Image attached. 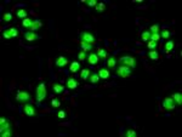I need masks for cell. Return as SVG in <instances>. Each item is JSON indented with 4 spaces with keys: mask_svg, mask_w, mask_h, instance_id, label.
Returning a JSON list of instances; mask_svg holds the SVG:
<instances>
[{
    "mask_svg": "<svg viewBox=\"0 0 182 137\" xmlns=\"http://www.w3.org/2000/svg\"><path fill=\"white\" fill-rule=\"evenodd\" d=\"M47 95V90H46V86H45L44 82H40L38 85V88L35 90V96H37V101L38 102H41L44 101L45 97Z\"/></svg>",
    "mask_w": 182,
    "mask_h": 137,
    "instance_id": "cell-1",
    "label": "cell"
},
{
    "mask_svg": "<svg viewBox=\"0 0 182 137\" xmlns=\"http://www.w3.org/2000/svg\"><path fill=\"white\" fill-rule=\"evenodd\" d=\"M119 61L123 63V66L130 67V68H135L136 67V60L134 58L133 56H124Z\"/></svg>",
    "mask_w": 182,
    "mask_h": 137,
    "instance_id": "cell-2",
    "label": "cell"
},
{
    "mask_svg": "<svg viewBox=\"0 0 182 137\" xmlns=\"http://www.w3.org/2000/svg\"><path fill=\"white\" fill-rule=\"evenodd\" d=\"M117 74L121 78H127L130 74H131V69H130V67L120 66L118 69H117Z\"/></svg>",
    "mask_w": 182,
    "mask_h": 137,
    "instance_id": "cell-3",
    "label": "cell"
},
{
    "mask_svg": "<svg viewBox=\"0 0 182 137\" xmlns=\"http://www.w3.org/2000/svg\"><path fill=\"white\" fill-rule=\"evenodd\" d=\"M81 40H83L84 43H86V44H91V45L95 44L94 34L89 33V32H84V33H81Z\"/></svg>",
    "mask_w": 182,
    "mask_h": 137,
    "instance_id": "cell-4",
    "label": "cell"
},
{
    "mask_svg": "<svg viewBox=\"0 0 182 137\" xmlns=\"http://www.w3.org/2000/svg\"><path fill=\"white\" fill-rule=\"evenodd\" d=\"M163 107L168 110L175 109V102H174L172 97H166V98L163 101Z\"/></svg>",
    "mask_w": 182,
    "mask_h": 137,
    "instance_id": "cell-5",
    "label": "cell"
},
{
    "mask_svg": "<svg viewBox=\"0 0 182 137\" xmlns=\"http://www.w3.org/2000/svg\"><path fill=\"white\" fill-rule=\"evenodd\" d=\"M29 93L27 91H18L16 95V99L18 102H27L28 99H29Z\"/></svg>",
    "mask_w": 182,
    "mask_h": 137,
    "instance_id": "cell-6",
    "label": "cell"
},
{
    "mask_svg": "<svg viewBox=\"0 0 182 137\" xmlns=\"http://www.w3.org/2000/svg\"><path fill=\"white\" fill-rule=\"evenodd\" d=\"M24 113H26V115H28V116H34V115L37 114L35 108H34L32 104H26V106H24Z\"/></svg>",
    "mask_w": 182,
    "mask_h": 137,
    "instance_id": "cell-7",
    "label": "cell"
},
{
    "mask_svg": "<svg viewBox=\"0 0 182 137\" xmlns=\"http://www.w3.org/2000/svg\"><path fill=\"white\" fill-rule=\"evenodd\" d=\"M24 38H26L27 41H35L39 38V35L35 32H27V33L24 34Z\"/></svg>",
    "mask_w": 182,
    "mask_h": 137,
    "instance_id": "cell-8",
    "label": "cell"
},
{
    "mask_svg": "<svg viewBox=\"0 0 182 137\" xmlns=\"http://www.w3.org/2000/svg\"><path fill=\"white\" fill-rule=\"evenodd\" d=\"M77 86H78V82L74 78H69V79L67 80V88L68 89L74 90V89H77Z\"/></svg>",
    "mask_w": 182,
    "mask_h": 137,
    "instance_id": "cell-9",
    "label": "cell"
},
{
    "mask_svg": "<svg viewBox=\"0 0 182 137\" xmlns=\"http://www.w3.org/2000/svg\"><path fill=\"white\" fill-rule=\"evenodd\" d=\"M98 56L96 55V54H90V55H88V61H89V63L90 64H96L97 62H98Z\"/></svg>",
    "mask_w": 182,
    "mask_h": 137,
    "instance_id": "cell-10",
    "label": "cell"
},
{
    "mask_svg": "<svg viewBox=\"0 0 182 137\" xmlns=\"http://www.w3.org/2000/svg\"><path fill=\"white\" fill-rule=\"evenodd\" d=\"M67 63H68V60H67L66 57H63V56H60L56 60V66L57 67H64Z\"/></svg>",
    "mask_w": 182,
    "mask_h": 137,
    "instance_id": "cell-11",
    "label": "cell"
},
{
    "mask_svg": "<svg viewBox=\"0 0 182 137\" xmlns=\"http://www.w3.org/2000/svg\"><path fill=\"white\" fill-rule=\"evenodd\" d=\"M172 99H174L175 104H178V106H181L182 104V95L180 92L174 93V95H172Z\"/></svg>",
    "mask_w": 182,
    "mask_h": 137,
    "instance_id": "cell-12",
    "label": "cell"
},
{
    "mask_svg": "<svg viewBox=\"0 0 182 137\" xmlns=\"http://www.w3.org/2000/svg\"><path fill=\"white\" fill-rule=\"evenodd\" d=\"M98 75L101 79H107V78L109 77V72L108 69H105V68H101L98 71Z\"/></svg>",
    "mask_w": 182,
    "mask_h": 137,
    "instance_id": "cell-13",
    "label": "cell"
},
{
    "mask_svg": "<svg viewBox=\"0 0 182 137\" xmlns=\"http://www.w3.org/2000/svg\"><path fill=\"white\" fill-rule=\"evenodd\" d=\"M41 26H43V24H41V22H40L39 20H35V21H33V24L30 26V28H29V29H30V32H35V30H37L39 27H41Z\"/></svg>",
    "mask_w": 182,
    "mask_h": 137,
    "instance_id": "cell-14",
    "label": "cell"
},
{
    "mask_svg": "<svg viewBox=\"0 0 182 137\" xmlns=\"http://www.w3.org/2000/svg\"><path fill=\"white\" fill-rule=\"evenodd\" d=\"M79 69H80L79 62H72V64H71V67H69V71L72 72V73H77Z\"/></svg>",
    "mask_w": 182,
    "mask_h": 137,
    "instance_id": "cell-15",
    "label": "cell"
},
{
    "mask_svg": "<svg viewBox=\"0 0 182 137\" xmlns=\"http://www.w3.org/2000/svg\"><path fill=\"white\" fill-rule=\"evenodd\" d=\"M100 79H101V78H100L98 73H92L91 77H90V81L92 82V84H96V82H98Z\"/></svg>",
    "mask_w": 182,
    "mask_h": 137,
    "instance_id": "cell-16",
    "label": "cell"
},
{
    "mask_svg": "<svg viewBox=\"0 0 182 137\" xmlns=\"http://www.w3.org/2000/svg\"><path fill=\"white\" fill-rule=\"evenodd\" d=\"M148 56H149V58H151V60H153V61H157V60H158V57H159L158 52H157L155 50H152V51H149V52H148Z\"/></svg>",
    "mask_w": 182,
    "mask_h": 137,
    "instance_id": "cell-17",
    "label": "cell"
},
{
    "mask_svg": "<svg viewBox=\"0 0 182 137\" xmlns=\"http://www.w3.org/2000/svg\"><path fill=\"white\" fill-rule=\"evenodd\" d=\"M32 24H33V21H32L30 18H28V17L27 18H24V20L22 21V26L23 27H26V28H30Z\"/></svg>",
    "mask_w": 182,
    "mask_h": 137,
    "instance_id": "cell-18",
    "label": "cell"
},
{
    "mask_svg": "<svg viewBox=\"0 0 182 137\" xmlns=\"http://www.w3.org/2000/svg\"><path fill=\"white\" fill-rule=\"evenodd\" d=\"M80 45H81V47H83V51H84V52H86V51H90V50H92V45H91V44H86V43L81 41V43H80Z\"/></svg>",
    "mask_w": 182,
    "mask_h": 137,
    "instance_id": "cell-19",
    "label": "cell"
},
{
    "mask_svg": "<svg viewBox=\"0 0 182 137\" xmlns=\"http://www.w3.org/2000/svg\"><path fill=\"white\" fill-rule=\"evenodd\" d=\"M17 17H20V18H27V11L24 10V9H21V10H18L17 11Z\"/></svg>",
    "mask_w": 182,
    "mask_h": 137,
    "instance_id": "cell-20",
    "label": "cell"
},
{
    "mask_svg": "<svg viewBox=\"0 0 182 137\" xmlns=\"http://www.w3.org/2000/svg\"><path fill=\"white\" fill-rule=\"evenodd\" d=\"M115 63H117V61H115V58H114L113 56L107 61V66L109 67V68H114V67H115Z\"/></svg>",
    "mask_w": 182,
    "mask_h": 137,
    "instance_id": "cell-21",
    "label": "cell"
},
{
    "mask_svg": "<svg viewBox=\"0 0 182 137\" xmlns=\"http://www.w3.org/2000/svg\"><path fill=\"white\" fill-rule=\"evenodd\" d=\"M89 74H90L89 69H83L81 73H80V78H81V80H86L88 77H89Z\"/></svg>",
    "mask_w": 182,
    "mask_h": 137,
    "instance_id": "cell-22",
    "label": "cell"
},
{
    "mask_svg": "<svg viewBox=\"0 0 182 137\" xmlns=\"http://www.w3.org/2000/svg\"><path fill=\"white\" fill-rule=\"evenodd\" d=\"M54 91H55L56 93H62V91H63V86L60 85V84H54Z\"/></svg>",
    "mask_w": 182,
    "mask_h": 137,
    "instance_id": "cell-23",
    "label": "cell"
},
{
    "mask_svg": "<svg viewBox=\"0 0 182 137\" xmlns=\"http://www.w3.org/2000/svg\"><path fill=\"white\" fill-rule=\"evenodd\" d=\"M151 34H153V33H158L159 32V24H153L152 27L149 28V30H148Z\"/></svg>",
    "mask_w": 182,
    "mask_h": 137,
    "instance_id": "cell-24",
    "label": "cell"
},
{
    "mask_svg": "<svg viewBox=\"0 0 182 137\" xmlns=\"http://www.w3.org/2000/svg\"><path fill=\"white\" fill-rule=\"evenodd\" d=\"M97 56L101 57V58H106V57H107V52H106V50L105 49H98V51H97Z\"/></svg>",
    "mask_w": 182,
    "mask_h": 137,
    "instance_id": "cell-25",
    "label": "cell"
},
{
    "mask_svg": "<svg viewBox=\"0 0 182 137\" xmlns=\"http://www.w3.org/2000/svg\"><path fill=\"white\" fill-rule=\"evenodd\" d=\"M7 129H11V124L7 121V123H5V124H3V125H0V132L5 131V130H7Z\"/></svg>",
    "mask_w": 182,
    "mask_h": 137,
    "instance_id": "cell-26",
    "label": "cell"
},
{
    "mask_svg": "<svg viewBox=\"0 0 182 137\" xmlns=\"http://www.w3.org/2000/svg\"><path fill=\"white\" fill-rule=\"evenodd\" d=\"M172 49H174V43H172L171 40H169V41L165 44V50L168 51V52H170Z\"/></svg>",
    "mask_w": 182,
    "mask_h": 137,
    "instance_id": "cell-27",
    "label": "cell"
},
{
    "mask_svg": "<svg viewBox=\"0 0 182 137\" xmlns=\"http://www.w3.org/2000/svg\"><path fill=\"white\" fill-rule=\"evenodd\" d=\"M141 37H142V40H144V41H147V43H148L149 38H151V33H149L148 30H147V32H143Z\"/></svg>",
    "mask_w": 182,
    "mask_h": 137,
    "instance_id": "cell-28",
    "label": "cell"
},
{
    "mask_svg": "<svg viewBox=\"0 0 182 137\" xmlns=\"http://www.w3.org/2000/svg\"><path fill=\"white\" fill-rule=\"evenodd\" d=\"M159 38H160V34L159 33H153V34H151V38H149V40H152V41H158L159 40Z\"/></svg>",
    "mask_w": 182,
    "mask_h": 137,
    "instance_id": "cell-29",
    "label": "cell"
},
{
    "mask_svg": "<svg viewBox=\"0 0 182 137\" xmlns=\"http://www.w3.org/2000/svg\"><path fill=\"white\" fill-rule=\"evenodd\" d=\"M125 136L126 137H136L137 136V132L134 131V130H127V131L125 132Z\"/></svg>",
    "mask_w": 182,
    "mask_h": 137,
    "instance_id": "cell-30",
    "label": "cell"
},
{
    "mask_svg": "<svg viewBox=\"0 0 182 137\" xmlns=\"http://www.w3.org/2000/svg\"><path fill=\"white\" fill-rule=\"evenodd\" d=\"M12 135V130L11 129H7V130H5V131L1 132V137H10Z\"/></svg>",
    "mask_w": 182,
    "mask_h": 137,
    "instance_id": "cell-31",
    "label": "cell"
},
{
    "mask_svg": "<svg viewBox=\"0 0 182 137\" xmlns=\"http://www.w3.org/2000/svg\"><path fill=\"white\" fill-rule=\"evenodd\" d=\"M9 33L11 34V37L12 38H15V37H17V35H18V30H17L16 28H10V29H9Z\"/></svg>",
    "mask_w": 182,
    "mask_h": 137,
    "instance_id": "cell-32",
    "label": "cell"
},
{
    "mask_svg": "<svg viewBox=\"0 0 182 137\" xmlns=\"http://www.w3.org/2000/svg\"><path fill=\"white\" fill-rule=\"evenodd\" d=\"M60 101H58V99L57 98H52V101H51V106H52V107H55V108H58V107H60Z\"/></svg>",
    "mask_w": 182,
    "mask_h": 137,
    "instance_id": "cell-33",
    "label": "cell"
},
{
    "mask_svg": "<svg viewBox=\"0 0 182 137\" xmlns=\"http://www.w3.org/2000/svg\"><path fill=\"white\" fill-rule=\"evenodd\" d=\"M86 57H88V56H86V54H85L84 51H80V52H79V55H78V58H79L80 61H84Z\"/></svg>",
    "mask_w": 182,
    "mask_h": 137,
    "instance_id": "cell-34",
    "label": "cell"
},
{
    "mask_svg": "<svg viewBox=\"0 0 182 137\" xmlns=\"http://www.w3.org/2000/svg\"><path fill=\"white\" fill-rule=\"evenodd\" d=\"M12 18V15L10 13V12H7V13H5L4 15V21H6V22H10Z\"/></svg>",
    "mask_w": 182,
    "mask_h": 137,
    "instance_id": "cell-35",
    "label": "cell"
},
{
    "mask_svg": "<svg viewBox=\"0 0 182 137\" xmlns=\"http://www.w3.org/2000/svg\"><path fill=\"white\" fill-rule=\"evenodd\" d=\"M105 4H103V3H101V4H98V5L96 6V10H97V11L98 12H102L103 11V10H105Z\"/></svg>",
    "mask_w": 182,
    "mask_h": 137,
    "instance_id": "cell-36",
    "label": "cell"
},
{
    "mask_svg": "<svg viewBox=\"0 0 182 137\" xmlns=\"http://www.w3.org/2000/svg\"><path fill=\"white\" fill-rule=\"evenodd\" d=\"M147 46H148V49H154L155 46H157V43H155V41H152V40H149L148 43H147Z\"/></svg>",
    "mask_w": 182,
    "mask_h": 137,
    "instance_id": "cell-37",
    "label": "cell"
},
{
    "mask_svg": "<svg viewBox=\"0 0 182 137\" xmlns=\"http://www.w3.org/2000/svg\"><path fill=\"white\" fill-rule=\"evenodd\" d=\"M57 116H58V119H64L66 118V112L64 110H60L57 113Z\"/></svg>",
    "mask_w": 182,
    "mask_h": 137,
    "instance_id": "cell-38",
    "label": "cell"
},
{
    "mask_svg": "<svg viewBox=\"0 0 182 137\" xmlns=\"http://www.w3.org/2000/svg\"><path fill=\"white\" fill-rule=\"evenodd\" d=\"M86 3H88V5L90 6V7L97 5V1H96V0H89V1H86Z\"/></svg>",
    "mask_w": 182,
    "mask_h": 137,
    "instance_id": "cell-39",
    "label": "cell"
},
{
    "mask_svg": "<svg viewBox=\"0 0 182 137\" xmlns=\"http://www.w3.org/2000/svg\"><path fill=\"white\" fill-rule=\"evenodd\" d=\"M161 37H163V38H165V39H168L169 37H170V32H169V30H163Z\"/></svg>",
    "mask_w": 182,
    "mask_h": 137,
    "instance_id": "cell-40",
    "label": "cell"
},
{
    "mask_svg": "<svg viewBox=\"0 0 182 137\" xmlns=\"http://www.w3.org/2000/svg\"><path fill=\"white\" fill-rule=\"evenodd\" d=\"M4 38H6V39H10V38H12V37H11V34L9 33V30H7V32H4Z\"/></svg>",
    "mask_w": 182,
    "mask_h": 137,
    "instance_id": "cell-41",
    "label": "cell"
},
{
    "mask_svg": "<svg viewBox=\"0 0 182 137\" xmlns=\"http://www.w3.org/2000/svg\"><path fill=\"white\" fill-rule=\"evenodd\" d=\"M5 123H7V119L6 118H0V125H3V124H5Z\"/></svg>",
    "mask_w": 182,
    "mask_h": 137,
    "instance_id": "cell-42",
    "label": "cell"
}]
</instances>
